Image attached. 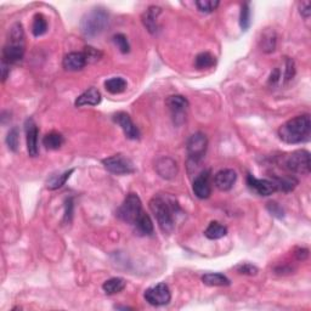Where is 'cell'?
<instances>
[{"instance_id":"6da1fadb","label":"cell","mask_w":311,"mask_h":311,"mask_svg":"<svg viewBox=\"0 0 311 311\" xmlns=\"http://www.w3.org/2000/svg\"><path fill=\"white\" fill-rule=\"evenodd\" d=\"M150 209L162 232L170 235L175 230V218L180 212L179 203L169 195H156L150 201Z\"/></svg>"},{"instance_id":"7a4b0ae2","label":"cell","mask_w":311,"mask_h":311,"mask_svg":"<svg viewBox=\"0 0 311 311\" xmlns=\"http://www.w3.org/2000/svg\"><path fill=\"white\" fill-rule=\"evenodd\" d=\"M311 135V119L309 114L298 115L282 124L278 129V136L289 145L306 142Z\"/></svg>"},{"instance_id":"3957f363","label":"cell","mask_w":311,"mask_h":311,"mask_svg":"<svg viewBox=\"0 0 311 311\" xmlns=\"http://www.w3.org/2000/svg\"><path fill=\"white\" fill-rule=\"evenodd\" d=\"M25 56V32L21 23H15L9 31L7 45L3 49V61L9 65L19 64Z\"/></svg>"},{"instance_id":"277c9868","label":"cell","mask_w":311,"mask_h":311,"mask_svg":"<svg viewBox=\"0 0 311 311\" xmlns=\"http://www.w3.org/2000/svg\"><path fill=\"white\" fill-rule=\"evenodd\" d=\"M109 16L105 9L95 8L83 16L81 29L83 34L88 38H94L101 34L108 27Z\"/></svg>"},{"instance_id":"5b68a950","label":"cell","mask_w":311,"mask_h":311,"mask_svg":"<svg viewBox=\"0 0 311 311\" xmlns=\"http://www.w3.org/2000/svg\"><path fill=\"white\" fill-rule=\"evenodd\" d=\"M144 213L140 197L136 194H129L126 197L122 206L117 209V217L124 223L134 225L140 215Z\"/></svg>"},{"instance_id":"8992f818","label":"cell","mask_w":311,"mask_h":311,"mask_svg":"<svg viewBox=\"0 0 311 311\" xmlns=\"http://www.w3.org/2000/svg\"><path fill=\"white\" fill-rule=\"evenodd\" d=\"M284 165L289 171L301 175H307L310 173V153L306 150H298L287 156Z\"/></svg>"},{"instance_id":"52a82bcc","label":"cell","mask_w":311,"mask_h":311,"mask_svg":"<svg viewBox=\"0 0 311 311\" xmlns=\"http://www.w3.org/2000/svg\"><path fill=\"white\" fill-rule=\"evenodd\" d=\"M102 164L109 173L115 174V175H128V174L135 173L134 163L123 155H114L105 158Z\"/></svg>"},{"instance_id":"ba28073f","label":"cell","mask_w":311,"mask_h":311,"mask_svg":"<svg viewBox=\"0 0 311 311\" xmlns=\"http://www.w3.org/2000/svg\"><path fill=\"white\" fill-rule=\"evenodd\" d=\"M207 147H208V139L203 133H195L190 136L186 144L189 159L194 163H198L206 155Z\"/></svg>"},{"instance_id":"9c48e42d","label":"cell","mask_w":311,"mask_h":311,"mask_svg":"<svg viewBox=\"0 0 311 311\" xmlns=\"http://www.w3.org/2000/svg\"><path fill=\"white\" fill-rule=\"evenodd\" d=\"M146 301L153 306H162V305L169 304L171 299V293L169 287L165 283H158L156 286L150 287L146 289L144 294Z\"/></svg>"},{"instance_id":"30bf717a","label":"cell","mask_w":311,"mask_h":311,"mask_svg":"<svg viewBox=\"0 0 311 311\" xmlns=\"http://www.w3.org/2000/svg\"><path fill=\"white\" fill-rule=\"evenodd\" d=\"M165 103H167L168 108L173 114L175 123H182L185 120V112L189 107L188 99L182 95H171V96L168 97Z\"/></svg>"},{"instance_id":"8fae6325","label":"cell","mask_w":311,"mask_h":311,"mask_svg":"<svg viewBox=\"0 0 311 311\" xmlns=\"http://www.w3.org/2000/svg\"><path fill=\"white\" fill-rule=\"evenodd\" d=\"M114 123H117L123 130L124 135L129 139V140H139L140 139V130L138 127L133 123L132 118L126 112H118L113 115Z\"/></svg>"},{"instance_id":"7c38bea8","label":"cell","mask_w":311,"mask_h":311,"mask_svg":"<svg viewBox=\"0 0 311 311\" xmlns=\"http://www.w3.org/2000/svg\"><path fill=\"white\" fill-rule=\"evenodd\" d=\"M247 185L252 191H254L259 196H270V195L277 191L276 186H275V183L271 180L257 179V177L251 175V174L247 176Z\"/></svg>"},{"instance_id":"4fadbf2b","label":"cell","mask_w":311,"mask_h":311,"mask_svg":"<svg viewBox=\"0 0 311 311\" xmlns=\"http://www.w3.org/2000/svg\"><path fill=\"white\" fill-rule=\"evenodd\" d=\"M194 194L201 200H206L212 195V186H210V170H203L200 175H197L192 185Z\"/></svg>"},{"instance_id":"5bb4252c","label":"cell","mask_w":311,"mask_h":311,"mask_svg":"<svg viewBox=\"0 0 311 311\" xmlns=\"http://www.w3.org/2000/svg\"><path fill=\"white\" fill-rule=\"evenodd\" d=\"M26 128V141H27V151L28 155L31 157H37L39 153L38 149V135H39V130H38L37 124L32 118L26 120L25 124Z\"/></svg>"},{"instance_id":"9a60e30c","label":"cell","mask_w":311,"mask_h":311,"mask_svg":"<svg viewBox=\"0 0 311 311\" xmlns=\"http://www.w3.org/2000/svg\"><path fill=\"white\" fill-rule=\"evenodd\" d=\"M155 169L158 175L165 180H171L177 174V163L170 157H162L157 159L155 164Z\"/></svg>"},{"instance_id":"2e32d148","label":"cell","mask_w":311,"mask_h":311,"mask_svg":"<svg viewBox=\"0 0 311 311\" xmlns=\"http://www.w3.org/2000/svg\"><path fill=\"white\" fill-rule=\"evenodd\" d=\"M237 180V174L233 169H223L218 171L214 176L215 186L220 191H229L233 188Z\"/></svg>"},{"instance_id":"e0dca14e","label":"cell","mask_w":311,"mask_h":311,"mask_svg":"<svg viewBox=\"0 0 311 311\" xmlns=\"http://www.w3.org/2000/svg\"><path fill=\"white\" fill-rule=\"evenodd\" d=\"M88 61L85 57L84 52H70L64 57L62 61V66L66 71H71V72H77L81 71L87 66Z\"/></svg>"},{"instance_id":"ac0fdd59","label":"cell","mask_w":311,"mask_h":311,"mask_svg":"<svg viewBox=\"0 0 311 311\" xmlns=\"http://www.w3.org/2000/svg\"><path fill=\"white\" fill-rule=\"evenodd\" d=\"M101 93H100L96 88H90L77 97L75 105L77 107H83V106H97L101 102Z\"/></svg>"},{"instance_id":"d6986e66","label":"cell","mask_w":311,"mask_h":311,"mask_svg":"<svg viewBox=\"0 0 311 311\" xmlns=\"http://www.w3.org/2000/svg\"><path fill=\"white\" fill-rule=\"evenodd\" d=\"M161 8L158 7H151L146 10V13L142 15V22H144L145 27L150 33L155 34L158 31V25H157V19L158 15L161 14Z\"/></svg>"},{"instance_id":"ffe728a7","label":"cell","mask_w":311,"mask_h":311,"mask_svg":"<svg viewBox=\"0 0 311 311\" xmlns=\"http://www.w3.org/2000/svg\"><path fill=\"white\" fill-rule=\"evenodd\" d=\"M202 282L210 287H224L230 286V280L225 275L219 274V272H208L203 275Z\"/></svg>"},{"instance_id":"44dd1931","label":"cell","mask_w":311,"mask_h":311,"mask_svg":"<svg viewBox=\"0 0 311 311\" xmlns=\"http://www.w3.org/2000/svg\"><path fill=\"white\" fill-rule=\"evenodd\" d=\"M276 186L277 191L289 192L298 185V180L293 176H274L271 180Z\"/></svg>"},{"instance_id":"7402d4cb","label":"cell","mask_w":311,"mask_h":311,"mask_svg":"<svg viewBox=\"0 0 311 311\" xmlns=\"http://www.w3.org/2000/svg\"><path fill=\"white\" fill-rule=\"evenodd\" d=\"M127 282L124 278L120 277H113L109 278V280L106 281L105 283L102 284V289L105 291L106 294L112 295V294H117V293L122 292L124 288H126Z\"/></svg>"},{"instance_id":"603a6c76","label":"cell","mask_w":311,"mask_h":311,"mask_svg":"<svg viewBox=\"0 0 311 311\" xmlns=\"http://www.w3.org/2000/svg\"><path fill=\"white\" fill-rule=\"evenodd\" d=\"M134 226L136 227V231H138L140 235L144 236H151L153 233V223L151 220V218L146 213H142L140 215V218L136 220V223L134 224Z\"/></svg>"},{"instance_id":"cb8c5ba5","label":"cell","mask_w":311,"mask_h":311,"mask_svg":"<svg viewBox=\"0 0 311 311\" xmlns=\"http://www.w3.org/2000/svg\"><path fill=\"white\" fill-rule=\"evenodd\" d=\"M227 235V227L218 221H212L204 231V236L209 239H220Z\"/></svg>"},{"instance_id":"d4e9b609","label":"cell","mask_w":311,"mask_h":311,"mask_svg":"<svg viewBox=\"0 0 311 311\" xmlns=\"http://www.w3.org/2000/svg\"><path fill=\"white\" fill-rule=\"evenodd\" d=\"M127 81L122 77H114V78L108 79L105 82V88L109 94H122L127 89Z\"/></svg>"},{"instance_id":"484cf974","label":"cell","mask_w":311,"mask_h":311,"mask_svg":"<svg viewBox=\"0 0 311 311\" xmlns=\"http://www.w3.org/2000/svg\"><path fill=\"white\" fill-rule=\"evenodd\" d=\"M64 136H62L60 133L56 132L49 133V134H46L43 139V145L47 150H58L62 145H64Z\"/></svg>"},{"instance_id":"4316f807","label":"cell","mask_w":311,"mask_h":311,"mask_svg":"<svg viewBox=\"0 0 311 311\" xmlns=\"http://www.w3.org/2000/svg\"><path fill=\"white\" fill-rule=\"evenodd\" d=\"M215 64H217V58L210 52H201L195 58V67L197 70H206V68L215 66Z\"/></svg>"},{"instance_id":"83f0119b","label":"cell","mask_w":311,"mask_h":311,"mask_svg":"<svg viewBox=\"0 0 311 311\" xmlns=\"http://www.w3.org/2000/svg\"><path fill=\"white\" fill-rule=\"evenodd\" d=\"M47 31V22L46 19L41 14H37L32 23V33L34 37H41L46 33Z\"/></svg>"},{"instance_id":"f1b7e54d","label":"cell","mask_w":311,"mask_h":311,"mask_svg":"<svg viewBox=\"0 0 311 311\" xmlns=\"http://www.w3.org/2000/svg\"><path fill=\"white\" fill-rule=\"evenodd\" d=\"M73 171H75V169H70V170L65 171L64 174H60V175L52 176L51 179L46 182V188L49 190H57V189L62 188V186L66 183L67 180L70 179L71 175H72Z\"/></svg>"},{"instance_id":"f546056e","label":"cell","mask_w":311,"mask_h":311,"mask_svg":"<svg viewBox=\"0 0 311 311\" xmlns=\"http://www.w3.org/2000/svg\"><path fill=\"white\" fill-rule=\"evenodd\" d=\"M251 17L252 13L250 3H244L241 8V14H239V26H241V28L243 29V31H247V29L251 27Z\"/></svg>"},{"instance_id":"4dcf8cb0","label":"cell","mask_w":311,"mask_h":311,"mask_svg":"<svg viewBox=\"0 0 311 311\" xmlns=\"http://www.w3.org/2000/svg\"><path fill=\"white\" fill-rule=\"evenodd\" d=\"M276 47V35L274 32H265L262 38V50L264 52H272Z\"/></svg>"},{"instance_id":"1f68e13d","label":"cell","mask_w":311,"mask_h":311,"mask_svg":"<svg viewBox=\"0 0 311 311\" xmlns=\"http://www.w3.org/2000/svg\"><path fill=\"white\" fill-rule=\"evenodd\" d=\"M7 145L9 147V150L13 151V152H16L19 150V145H20V132L17 128H13L10 132L8 133L7 136Z\"/></svg>"},{"instance_id":"d6a6232c","label":"cell","mask_w":311,"mask_h":311,"mask_svg":"<svg viewBox=\"0 0 311 311\" xmlns=\"http://www.w3.org/2000/svg\"><path fill=\"white\" fill-rule=\"evenodd\" d=\"M219 4L220 3L218 0H198V2H196V7L198 8V10L204 14H209L217 10Z\"/></svg>"},{"instance_id":"836d02e7","label":"cell","mask_w":311,"mask_h":311,"mask_svg":"<svg viewBox=\"0 0 311 311\" xmlns=\"http://www.w3.org/2000/svg\"><path fill=\"white\" fill-rule=\"evenodd\" d=\"M113 41H114L115 45L118 46V49L120 50V52H123V54H128V52L130 51V45H129L128 38H127L124 34H122V33L115 34L113 37Z\"/></svg>"},{"instance_id":"e575fe53","label":"cell","mask_w":311,"mask_h":311,"mask_svg":"<svg viewBox=\"0 0 311 311\" xmlns=\"http://www.w3.org/2000/svg\"><path fill=\"white\" fill-rule=\"evenodd\" d=\"M83 52H84L85 57H87L88 64H93V62H96L97 60H100V58H101V56H102L101 51H99V50L95 49V47H91V46L85 47V50Z\"/></svg>"},{"instance_id":"d590c367","label":"cell","mask_w":311,"mask_h":311,"mask_svg":"<svg viewBox=\"0 0 311 311\" xmlns=\"http://www.w3.org/2000/svg\"><path fill=\"white\" fill-rule=\"evenodd\" d=\"M236 270L238 274L241 275H248V276H256L258 274V268L257 266L248 264V263H244V264H239L236 266Z\"/></svg>"},{"instance_id":"8d00e7d4","label":"cell","mask_w":311,"mask_h":311,"mask_svg":"<svg viewBox=\"0 0 311 311\" xmlns=\"http://www.w3.org/2000/svg\"><path fill=\"white\" fill-rule=\"evenodd\" d=\"M266 209L269 210V213H270L272 217H275L277 219H283L284 218L283 208L276 202H269L268 206H266Z\"/></svg>"},{"instance_id":"74e56055","label":"cell","mask_w":311,"mask_h":311,"mask_svg":"<svg viewBox=\"0 0 311 311\" xmlns=\"http://www.w3.org/2000/svg\"><path fill=\"white\" fill-rule=\"evenodd\" d=\"M295 76V64L292 58L286 57V71H284V83L289 82Z\"/></svg>"},{"instance_id":"f35d334b","label":"cell","mask_w":311,"mask_h":311,"mask_svg":"<svg viewBox=\"0 0 311 311\" xmlns=\"http://www.w3.org/2000/svg\"><path fill=\"white\" fill-rule=\"evenodd\" d=\"M299 13H300L301 16L304 17V19H309L310 14H311V4L310 2H301L300 4H299Z\"/></svg>"},{"instance_id":"ab89813d","label":"cell","mask_w":311,"mask_h":311,"mask_svg":"<svg viewBox=\"0 0 311 311\" xmlns=\"http://www.w3.org/2000/svg\"><path fill=\"white\" fill-rule=\"evenodd\" d=\"M73 217V202L72 200L66 201V210H65V223H71Z\"/></svg>"},{"instance_id":"60d3db41","label":"cell","mask_w":311,"mask_h":311,"mask_svg":"<svg viewBox=\"0 0 311 311\" xmlns=\"http://www.w3.org/2000/svg\"><path fill=\"white\" fill-rule=\"evenodd\" d=\"M9 73H10V65L3 61V64H2V81H3V83H4L8 79Z\"/></svg>"},{"instance_id":"b9f144b4","label":"cell","mask_w":311,"mask_h":311,"mask_svg":"<svg viewBox=\"0 0 311 311\" xmlns=\"http://www.w3.org/2000/svg\"><path fill=\"white\" fill-rule=\"evenodd\" d=\"M307 256H309V251L305 250V248H299L297 253H295V257H297L298 260H305Z\"/></svg>"},{"instance_id":"7bdbcfd3","label":"cell","mask_w":311,"mask_h":311,"mask_svg":"<svg viewBox=\"0 0 311 311\" xmlns=\"http://www.w3.org/2000/svg\"><path fill=\"white\" fill-rule=\"evenodd\" d=\"M278 79H280V71L275 70L274 72L271 73V77H270V83H272V84H275V83L278 82Z\"/></svg>"}]
</instances>
